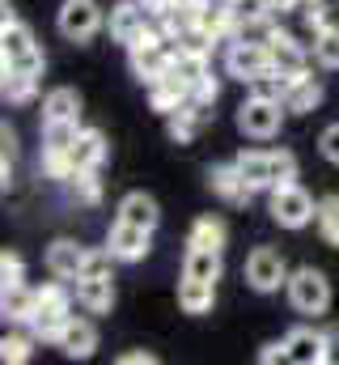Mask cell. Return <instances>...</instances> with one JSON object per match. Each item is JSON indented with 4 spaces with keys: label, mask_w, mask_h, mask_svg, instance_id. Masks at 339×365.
<instances>
[{
    "label": "cell",
    "mask_w": 339,
    "mask_h": 365,
    "mask_svg": "<svg viewBox=\"0 0 339 365\" xmlns=\"http://www.w3.org/2000/svg\"><path fill=\"white\" fill-rule=\"evenodd\" d=\"M170 34H157V30H145L136 43H127V60H132V73L140 81H157L174 64V51H170Z\"/></svg>",
    "instance_id": "cell-5"
},
{
    "label": "cell",
    "mask_w": 339,
    "mask_h": 365,
    "mask_svg": "<svg viewBox=\"0 0 339 365\" xmlns=\"http://www.w3.org/2000/svg\"><path fill=\"white\" fill-rule=\"evenodd\" d=\"M314 60L331 73L339 68V26H327L323 34H314Z\"/></svg>",
    "instance_id": "cell-31"
},
{
    "label": "cell",
    "mask_w": 339,
    "mask_h": 365,
    "mask_svg": "<svg viewBox=\"0 0 339 365\" xmlns=\"http://www.w3.org/2000/svg\"><path fill=\"white\" fill-rule=\"evenodd\" d=\"M77 136H81L77 123H43V149H73Z\"/></svg>",
    "instance_id": "cell-33"
},
{
    "label": "cell",
    "mask_w": 339,
    "mask_h": 365,
    "mask_svg": "<svg viewBox=\"0 0 339 365\" xmlns=\"http://www.w3.org/2000/svg\"><path fill=\"white\" fill-rule=\"evenodd\" d=\"M288 302L297 314L306 319H318L331 310V280L318 272V268H297L288 276Z\"/></svg>",
    "instance_id": "cell-2"
},
{
    "label": "cell",
    "mask_w": 339,
    "mask_h": 365,
    "mask_svg": "<svg viewBox=\"0 0 339 365\" xmlns=\"http://www.w3.org/2000/svg\"><path fill=\"white\" fill-rule=\"evenodd\" d=\"M314 225H318L323 242L339 251V195H323V200H318V217H314Z\"/></svg>",
    "instance_id": "cell-30"
},
{
    "label": "cell",
    "mask_w": 339,
    "mask_h": 365,
    "mask_svg": "<svg viewBox=\"0 0 339 365\" xmlns=\"http://www.w3.org/2000/svg\"><path fill=\"white\" fill-rule=\"evenodd\" d=\"M293 115H310L318 102H323V86L310 77V73H301V77H288V86H284V98H280Z\"/></svg>",
    "instance_id": "cell-20"
},
{
    "label": "cell",
    "mask_w": 339,
    "mask_h": 365,
    "mask_svg": "<svg viewBox=\"0 0 339 365\" xmlns=\"http://www.w3.org/2000/svg\"><path fill=\"white\" fill-rule=\"evenodd\" d=\"M21 255H13V251H4L0 255V280H4V289H13V284H21Z\"/></svg>",
    "instance_id": "cell-38"
},
{
    "label": "cell",
    "mask_w": 339,
    "mask_h": 365,
    "mask_svg": "<svg viewBox=\"0 0 339 365\" xmlns=\"http://www.w3.org/2000/svg\"><path fill=\"white\" fill-rule=\"evenodd\" d=\"M267 212H271V221H276V225H284V230H306V225L318 217V204L310 200V191H306V187L284 182V187H276V191H271Z\"/></svg>",
    "instance_id": "cell-3"
},
{
    "label": "cell",
    "mask_w": 339,
    "mask_h": 365,
    "mask_svg": "<svg viewBox=\"0 0 339 365\" xmlns=\"http://www.w3.org/2000/svg\"><path fill=\"white\" fill-rule=\"evenodd\" d=\"M246 284L254 293H276L280 284H288V268H284V255L276 247H254L246 255Z\"/></svg>",
    "instance_id": "cell-7"
},
{
    "label": "cell",
    "mask_w": 339,
    "mask_h": 365,
    "mask_svg": "<svg viewBox=\"0 0 339 365\" xmlns=\"http://www.w3.org/2000/svg\"><path fill=\"white\" fill-rule=\"evenodd\" d=\"M306 26H310L314 34H323L327 26H335V21H331V9H327L323 0H306Z\"/></svg>",
    "instance_id": "cell-37"
},
{
    "label": "cell",
    "mask_w": 339,
    "mask_h": 365,
    "mask_svg": "<svg viewBox=\"0 0 339 365\" xmlns=\"http://www.w3.org/2000/svg\"><path fill=\"white\" fill-rule=\"evenodd\" d=\"M225 264H221V251H208V247H191L187 259H182V276H195V280H221Z\"/></svg>",
    "instance_id": "cell-24"
},
{
    "label": "cell",
    "mask_w": 339,
    "mask_h": 365,
    "mask_svg": "<svg viewBox=\"0 0 339 365\" xmlns=\"http://www.w3.org/2000/svg\"><path fill=\"white\" fill-rule=\"evenodd\" d=\"M208 187L221 195V200H229V204H246L254 191L251 182L242 179V170H238V162H225V166H212L208 170Z\"/></svg>",
    "instance_id": "cell-16"
},
{
    "label": "cell",
    "mask_w": 339,
    "mask_h": 365,
    "mask_svg": "<svg viewBox=\"0 0 339 365\" xmlns=\"http://www.w3.org/2000/svg\"><path fill=\"white\" fill-rule=\"evenodd\" d=\"M157 361V357H153V353H145V349H136V353H123V357H119V365H153Z\"/></svg>",
    "instance_id": "cell-43"
},
{
    "label": "cell",
    "mask_w": 339,
    "mask_h": 365,
    "mask_svg": "<svg viewBox=\"0 0 339 365\" xmlns=\"http://www.w3.org/2000/svg\"><path fill=\"white\" fill-rule=\"evenodd\" d=\"M217 93H221V86H217V81H212V73H208V77H204V81L191 90V102H199V106H212V102H217Z\"/></svg>",
    "instance_id": "cell-41"
},
{
    "label": "cell",
    "mask_w": 339,
    "mask_h": 365,
    "mask_svg": "<svg viewBox=\"0 0 339 365\" xmlns=\"http://www.w3.org/2000/svg\"><path fill=\"white\" fill-rule=\"evenodd\" d=\"M284 102L280 98H246L242 106H238V132L242 136H251V140H271V136H280V123H284Z\"/></svg>",
    "instance_id": "cell-6"
},
{
    "label": "cell",
    "mask_w": 339,
    "mask_h": 365,
    "mask_svg": "<svg viewBox=\"0 0 339 365\" xmlns=\"http://www.w3.org/2000/svg\"><path fill=\"white\" fill-rule=\"evenodd\" d=\"M0 51H4V60H21L38 47H34V34L21 21H9V26H0Z\"/></svg>",
    "instance_id": "cell-27"
},
{
    "label": "cell",
    "mask_w": 339,
    "mask_h": 365,
    "mask_svg": "<svg viewBox=\"0 0 339 365\" xmlns=\"http://www.w3.org/2000/svg\"><path fill=\"white\" fill-rule=\"evenodd\" d=\"M68 289L64 284H43L38 289V306H34V314H30V331L38 336V340H60V331L68 327Z\"/></svg>",
    "instance_id": "cell-4"
},
{
    "label": "cell",
    "mask_w": 339,
    "mask_h": 365,
    "mask_svg": "<svg viewBox=\"0 0 339 365\" xmlns=\"http://www.w3.org/2000/svg\"><path fill=\"white\" fill-rule=\"evenodd\" d=\"M106 247H110L115 259H123V264H140V259L153 251V230L132 225V221H115L110 234H106Z\"/></svg>",
    "instance_id": "cell-10"
},
{
    "label": "cell",
    "mask_w": 339,
    "mask_h": 365,
    "mask_svg": "<svg viewBox=\"0 0 339 365\" xmlns=\"http://www.w3.org/2000/svg\"><path fill=\"white\" fill-rule=\"evenodd\" d=\"M38 77H26V73H4V102H30L34 98Z\"/></svg>",
    "instance_id": "cell-34"
},
{
    "label": "cell",
    "mask_w": 339,
    "mask_h": 365,
    "mask_svg": "<svg viewBox=\"0 0 339 365\" xmlns=\"http://www.w3.org/2000/svg\"><path fill=\"white\" fill-rule=\"evenodd\" d=\"M323 365H339V331H327V361Z\"/></svg>",
    "instance_id": "cell-44"
},
{
    "label": "cell",
    "mask_w": 339,
    "mask_h": 365,
    "mask_svg": "<svg viewBox=\"0 0 339 365\" xmlns=\"http://www.w3.org/2000/svg\"><path fill=\"white\" fill-rule=\"evenodd\" d=\"M199 26L212 34V38H225L229 30H238V13H234V0H208L204 13H199Z\"/></svg>",
    "instance_id": "cell-25"
},
{
    "label": "cell",
    "mask_w": 339,
    "mask_h": 365,
    "mask_svg": "<svg viewBox=\"0 0 339 365\" xmlns=\"http://www.w3.org/2000/svg\"><path fill=\"white\" fill-rule=\"evenodd\" d=\"M149 17H153V13H149L145 0H119V4L110 9V38L123 43V47L136 43V38L149 30Z\"/></svg>",
    "instance_id": "cell-11"
},
{
    "label": "cell",
    "mask_w": 339,
    "mask_h": 365,
    "mask_svg": "<svg viewBox=\"0 0 339 365\" xmlns=\"http://www.w3.org/2000/svg\"><path fill=\"white\" fill-rule=\"evenodd\" d=\"M73 166L77 170H98L102 162H106V136L98 132V128H81V136L73 140Z\"/></svg>",
    "instance_id": "cell-23"
},
{
    "label": "cell",
    "mask_w": 339,
    "mask_h": 365,
    "mask_svg": "<svg viewBox=\"0 0 339 365\" xmlns=\"http://www.w3.org/2000/svg\"><path fill=\"white\" fill-rule=\"evenodd\" d=\"M234 13H238V26H246V21H271L276 4L271 0H234Z\"/></svg>",
    "instance_id": "cell-36"
},
{
    "label": "cell",
    "mask_w": 339,
    "mask_h": 365,
    "mask_svg": "<svg viewBox=\"0 0 339 365\" xmlns=\"http://www.w3.org/2000/svg\"><path fill=\"white\" fill-rule=\"evenodd\" d=\"M271 4H276V13H284V9H293L297 0H271Z\"/></svg>",
    "instance_id": "cell-45"
},
{
    "label": "cell",
    "mask_w": 339,
    "mask_h": 365,
    "mask_svg": "<svg viewBox=\"0 0 339 365\" xmlns=\"http://www.w3.org/2000/svg\"><path fill=\"white\" fill-rule=\"evenodd\" d=\"M56 344L64 349V357L85 361V357H93V349H98V331H93V323H85V319H68V327L60 331Z\"/></svg>",
    "instance_id": "cell-19"
},
{
    "label": "cell",
    "mask_w": 339,
    "mask_h": 365,
    "mask_svg": "<svg viewBox=\"0 0 339 365\" xmlns=\"http://www.w3.org/2000/svg\"><path fill=\"white\" fill-rule=\"evenodd\" d=\"M284 357L297 365H323L327 361V336L314 327H293L284 336Z\"/></svg>",
    "instance_id": "cell-12"
},
{
    "label": "cell",
    "mask_w": 339,
    "mask_h": 365,
    "mask_svg": "<svg viewBox=\"0 0 339 365\" xmlns=\"http://www.w3.org/2000/svg\"><path fill=\"white\" fill-rule=\"evenodd\" d=\"M318 149H323V158H327V162H335V166H339V123H331V128L318 136Z\"/></svg>",
    "instance_id": "cell-40"
},
{
    "label": "cell",
    "mask_w": 339,
    "mask_h": 365,
    "mask_svg": "<svg viewBox=\"0 0 339 365\" xmlns=\"http://www.w3.org/2000/svg\"><path fill=\"white\" fill-rule=\"evenodd\" d=\"M110 247L106 251H89V259H85V272L81 276H110Z\"/></svg>",
    "instance_id": "cell-39"
},
{
    "label": "cell",
    "mask_w": 339,
    "mask_h": 365,
    "mask_svg": "<svg viewBox=\"0 0 339 365\" xmlns=\"http://www.w3.org/2000/svg\"><path fill=\"white\" fill-rule=\"evenodd\" d=\"M85 259H89V251H85L81 242H73V238H56L47 247V268L60 280H77L85 272Z\"/></svg>",
    "instance_id": "cell-14"
},
{
    "label": "cell",
    "mask_w": 339,
    "mask_h": 365,
    "mask_svg": "<svg viewBox=\"0 0 339 365\" xmlns=\"http://www.w3.org/2000/svg\"><path fill=\"white\" fill-rule=\"evenodd\" d=\"M77 302L89 314H110V306H115L110 276H77Z\"/></svg>",
    "instance_id": "cell-18"
},
{
    "label": "cell",
    "mask_w": 339,
    "mask_h": 365,
    "mask_svg": "<svg viewBox=\"0 0 339 365\" xmlns=\"http://www.w3.org/2000/svg\"><path fill=\"white\" fill-rule=\"evenodd\" d=\"M178 306H182V314H208L212 306H217V284L212 280H195V276H182L178 280Z\"/></svg>",
    "instance_id": "cell-17"
},
{
    "label": "cell",
    "mask_w": 339,
    "mask_h": 365,
    "mask_svg": "<svg viewBox=\"0 0 339 365\" xmlns=\"http://www.w3.org/2000/svg\"><path fill=\"white\" fill-rule=\"evenodd\" d=\"M81 119V93L60 86L43 98V123H77Z\"/></svg>",
    "instance_id": "cell-22"
},
{
    "label": "cell",
    "mask_w": 339,
    "mask_h": 365,
    "mask_svg": "<svg viewBox=\"0 0 339 365\" xmlns=\"http://www.w3.org/2000/svg\"><path fill=\"white\" fill-rule=\"evenodd\" d=\"M234 162H238L242 179L251 182V191H276L284 182H297V158L288 149H276V153L251 149V153H238Z\"/></svg>",
    "instance_id": "cell-1"
},
{
    "label": "cell",
    "mask_w": 339,
    "mask_h": 365,
    "mask_svg": "<svg viewBox=\"0 0 339 365\" xmlns=\"http://www.w3.org/2000/svg\"><path fill=\"white\" fill-rule=\"evenodd\" d=\"M187 247H208V251H221V247H225V221H217V217H199V221L191 225Z\"/></svg>",
    "instance_id": "cell-29"
},
{
    "label": "cell",
    "mask_w": 339,
    "mask_h": 365,
    "mask_svg": "<svg viewBox=\"0 0 339 365\" xmlns=\"http://www.w3.org/2000/svg\"><path fill=\"white\" fill-rule=\"evenodd\" d=\"M149 102H153V110H162V115H174V110H182L187 102H191V86L178 77V73H162L157 81H149Z\"/></svg>",
    "instance_id": "cell-15"
},
{
    "label": "cell",
    "mask_w": 339,
    "mask_h": 365,
    "mask_svg": "<svg viewBox=\"0 0 339 365\" xmlns=\"http://www.w3.org/2000/svg\"><path fill=\"white\" fill-rule=\"evenodd\" d=\"M34 306H38V293H30L26 284H13V289H4V297H0V314H4L9 323H30Z\"/></svg>",
    "instance_id": "cell-26"
},
{
    "label": "cell",
    "mask_w": 339,
    "mask_h": 365,
    "mask_svg": "<svg viewBox=\"0 0 339 365\" xmlns=\"http://www.w3.org/2000/svg\"><path fill=\"white\" fill-rule=\"evenodd\" d=\"M225 68H229V77H238V81L251 86L254 77L271 73V51H267V43H259V38H238V43H229V51H225Z\"/></svg>",
    "instance_id": "cell-8"
},
{
    "label": "cell",
    "mask_w": 339,
    "mask_h": 365,
    "mask_svg": "<svg viewBox=\"0 0 339 365\" xmlns=\"http://www.w3.org/2000/svg\"><path fill=\"white\" fill-rule=\"evenodd\" d=\"M204 106L199 102H187L182 110H174L170 115V136L178 140V145H187V140H195V132H199V123H204Z\"/></svg>",
    "instance_id": "cell-28"
},
{
    "label": "cell",
    "mask_w": 339,
    "mask_h": 365,
    "mask_svg": "<svg viewBox=\"0 0 339 365\" xmlns=\"http://www.w3.org/2000/svg\"><path fill=\"white\" fill-rule=\"evenodd\" d=\"M267 51H271V68H276L280 77H301V73H306V47H301L293 34H284V30H271V38H267Z\"/></svg>",
    "instance_id": "cell-13"
},
{
    "label": "cell",
    "mask_w": 339,
    "mask_h": 365,
    "mask_svg": "<svg viewBox=\"0 0 339 365\" xmlns=\"http://www.w3.org/2000/svg\"><path fill=\"white\" fill-rule=\"evenodd\" d=\"M119 221H132V225L157 230L162 208H157V200H153V195H145V191H127V195L119 200Z\"/></svg>",
    "instance_id": "cell-21"
},
{
    "label": "cell",
    "mask_w": 339,
    "mask_h": 365,
    "mask_svg": "<svg viewBox=\"0 0 339 365\" xmlns=\"http://www.w3.org/2000/svg\"><path fill=\"white\" fill-rule=\"evenodd\" d=\"M56 26L68 43H89L102 30V9H98V0H64Z\"/></svg>",
    "instance_id": "cell-9"
},
{
    "label": "cell",
    "mask_w": 339,
    "mask_h": 365,
    "mask_svg": "<svg viewBox=\"0 0 339 365\" xmlns=\"http://www.w3.org/2000/svg\"><path fill=\"white\" fill-rule=\"evenodd\" d=\"M68 187H73V195H77L81 204H98V200H102V182H98L93 170H73V175H68Z\"/></svg>",
    "instance_id": "cell-32"
},
{
    "label": "cell",
    "mask_w": 339,
    "mask_h": 365,
    "mask_svg": "<svg viewBox=\"0 0 339 365\" xmlns=\"http://www.w3.org/2000/svg\"><path fill=\"white\" fill-rule=\"evenodd\" d=\"M259 361H263V365H271V361H288V357H284V340H280V344H267V349L259 353Z\"/></svg>",
    "instance_id": "cell-42"
},
{
    "label": "cell",
    "mask_w": 339,
    "mask_h": 365,
    "mask_svg": "<svg viewBox=\"0 0 339 365\" xmlns=\"http://www.w3.org/2000/svg\"><path fill=\"white\" fill-rule=\"evenodd\" d=\"M30 353H34L30 336H4V340H0V361H4V365L30 361Z\"/></svg>",
    "instance_id": "cell-35"
}]
</instances>
